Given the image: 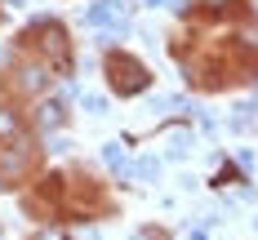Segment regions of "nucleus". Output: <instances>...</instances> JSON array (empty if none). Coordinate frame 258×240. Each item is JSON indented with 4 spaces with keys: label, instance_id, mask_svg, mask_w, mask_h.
Instances as JSON below:
<instances>
[{
    "label": "nucleus",
    "instance_id": "nucleus-1",
    "mask_svg": "<svg viewBox=\"0 0 258 240\" xmlns=\"http://www.w3.org/2000/svg\"><path fill=\"white\" fill-rule=\"evenodd\" d=\"M111 85L134 94V89H143V85H147V71H143V67H134L125 53H116V58H111Z\"/></svg>",
    "mask_w": 258,
    "mask_h": 240
},
{
    "label": "nucleus",
    "instance_id": "nucleus-2",
    "mask_svg": "<svg viewBox=\"0 0 258 240\" xmlns=\"http://www.w3.org/2000/svg\"><path fill=\"white\" fill-rule=\"evenodd\" d=\"M40 120H49V125H58V120H62V111H58V107H45V111H40Z\"/></svg>",
    "mask_w": 258,
    "mask_h": 240
},
{
    "label": "nucleus",
    "instance_id": "nucleus-3",
    "mask_svg": "<svg viewBox=\"0 0 258 240\" xmlns=\"http://www.w3.org/2000/svg\"><path fill=\"white\" fill-rule=\"evenodd\" d=\"M18 129V120H14V116H0V133H14Z\"/></svg>",
    "mask_w": 258,
    "mask_h": 240
}]
</instances>
